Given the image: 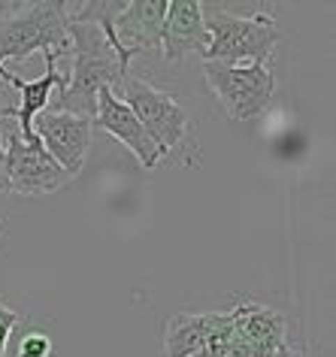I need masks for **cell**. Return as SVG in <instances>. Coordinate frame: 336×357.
<instances>
[{"label": "cell", "mask_w": 336, "mask_h": 357, "mask_svg": "<svg viewBox=\"0 0 336 357\" xmlns=\"http://www.w3.org/2000/svg\"><path fill=\"white\" fill-rule=\"evenodd\" d=\"M43 58H46V73L40 79H33V82H24V79L10 73L6 67H0V82L13 85L15 91L22 94V103L6 109V119H19V137L22 139L33 137V119H37L40 112H46L52 91L61 94L67 85V76L58 70V58H52V55H43Z\"/></svg>", "instance_id": "cell-10"}, {"label": "cell", "mask_w": 336, "mask_h": 357, "mask_svg": "<svg viewBox=\"0 0 336 357\" xmlns=\"http://www.w3.org/2000/svg\"><path fill=\"white\" fill-rule=\"evenodd\" d=\"M6 109H10V106L6 103H0V121L6 119ZM6 191V182H3V146H0V194Z\"/></svg>", "instance_id": "cell-14"}, {"label": "cell", "mask_w": 336, "mask_h": 357, "mask_svg": "<svg viewBox=\"0 0 336 357\" xmlns=\"http://www.w3.org/2000/svg\"><path fill=\"white\" fill-rule=\"evenodd\" d=\"M121 100L130 106L137 121L146 128V133L161 151V158H167L188 139V112L182 109V103L173 94L128 73L121 79Z\"/></svg>", "instance_id": "cell-4"}, {"label": "cell", "mask_w": 336, "mask_h": 357, "mask_svg": "<svg viewBox=\"0 0 336 357\" xmlns=\"http://www.w3.org/2000/svg\"><path fill=\"white\" fill-rule=\"evenodd\" d=\"M282 357H306L303 351H291V348H285V351H282Z\"/></svg>", "instance_id": "cell-15"}, {"label": "cell", "mask_w": 336, "mask_h": 357, "mask_svg": "<svg viewBox=\"0 0 336 357\" xmlns=\"http://www.w3.org/2000/svg\"><path fill=\"white\" fill-rule=\"evenodd\" d=\"M94 124L100 130H106L109 137H116L119 142H125V146L134 151L137 160L143 164L146 169H155L161 164V151L152 142V137L146 133V128L137 121V115L130 112V106L121 100V97L112 91V88H103L100 94H97V115H94Z\"/></svg>", "instance_id": "cell-8"}, {"label": "cell", "mask_w": 336, "mask_h": 357, "mask_svg": "<svg viewBox=\"0 0 336 357\" xmlns=\"http://www.w3.org/2000/svg\"><path fill=\"white\" fill-rule=\"evenodd\" d=\"M70 52H73V73L67 76L64 91L58 94L55 109L94 121L97 94L103 88H121L130 70L112 49L109 37L91 22H70Z\"/></svg>", "instance_id": "cell-1"}, {"label": "cell", "mask_w": 336, "mask_h": 357, "mask_svg": "<svg viewBox=\"0 0 336 357\" xmlns=\"http://www.w3.org/2000/svg\"><path fill=\"white\" fill-rule=\"evenodd\" d=\"M209 46V31L203 24V3L197 0H173L167 3L161 49L167 61H182L188 55H203Z\"/></svg>", "instance_id": "cell-9"}, {"label": "cell", "mask_w": 336, "mask_h": 357, "mask_svg": "<svg viewBox=\"0 0 336 357\" xmlns=\"http://www.w3.org/2000/svg\"><path fill=\"white\" fill-rule=\"evenodd\" d=\"M203 24L209 31V46L203 52L206 64H264L273 58V49L279 43L276 19L267 13L254 15H231V13H203Z\"/></svg>", "instance_id": "cell-3"}, {"label": "cell", "mask_w": 336, "mask_h": 357, "mask_svg": "<svg viewBox=\"0 0 336 357\" xmlns=\"http://www.w3.org/2000/svg\"><path fill=\"white\" fill-rule=\"evenodd\" d=\"M234 330L231 312H209V315H170L167 321V336H164V351L167 357H191L203 351L212 339Z\"/></svg>", "instance_id": "cell-11"}, {"label": "cell", "mask_w": 336, "mask_h": 357, "mask_svg": "<svg viewBox=\"0 0 336 357\" xmlns=\"http://www.w3.org/2000/svg\"><path fill=\"white\" fill-rule=\"evenodd\" d=\"M203 76L218 97L221 109L234 121H254L267 112V106L276 91L273 70L264 64L227 67V64H206L203 61Z\"/></svg>", "instance_id": "cell-5"}, {"label": "cell", "mask_w": 336, "mask_h": 357, "mask_svg": "<svg viewBox=\"0 0 336 357\" xmlns=\"http://www.w3.org/2000/svg\"><path fill=\"white\" fill-rule=\"evenodd\" d=\"M91 128L94 121L58 109H46L33 119V133L40 137L43 149L55 158V164L70 178L79 176L85 167L88 149H91Z\"/></svg>", "instance_id": "cell-7"}, {"label": "cell", "mask_w": 336, "mask_h": 357, "mask_svg": "<svg viewBox=\"0 0 336 357\" xmlns=\"http://www.w3.org/2000/svg\"><path fill=\"white\" fill-rule=\"evenodd\" d=\"M15 324H19V312L3 306V300H0V357H3V351H6V342H10Z\"/></svg>", "instance_id": "cell-13"}, {"label": "cell", "mask_w": 336, "mask_h": 357, "mask_svg": "<svg viewBox=\"0 0 336 357\" xmlns=\"http://www.w3.org/2000/svg\"><path fill=\"white\" fill-rule=\"evenodd\" d=\"M31 52L58 61L70 55V3L43 0L0 19V67L3 61H24Z\"/></svg>", "instance_id": "cell-2"}, {"label": "cell", "mask_w": 336, "mask_h": 357, "mask_svg": "<svg viewBox=\"0 0 336 357\" xmlns=\"http://www.w3.org/2000/svg\"><path fill=\"white\" fill-rule=\"evenodd\" d=\"M3 182H6V191L24 194V197H40V194H52L64 188L70 176L43 149L37 133L22 139L19 130H13L3 151Z\"/></svg>", "instance_id": "cell-6"}, {"label": "cell", "mask_w": 336, "mask_h": 357, "mask_svg": "<svg viewBox=\"0 0 336 357\" xmlns=\"http://www.w3.org/2000/svg\"><path fill=\"white\" fill-rule=\"evenodd\" d=\"M19 357H52V339L46 333H28L19 342Z\"/></svg>", "instance_id": "cell-12"}]
</instances>
